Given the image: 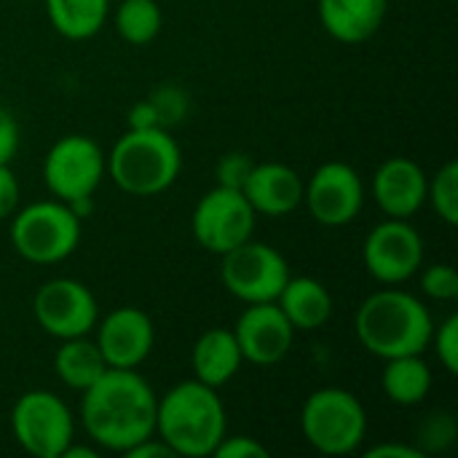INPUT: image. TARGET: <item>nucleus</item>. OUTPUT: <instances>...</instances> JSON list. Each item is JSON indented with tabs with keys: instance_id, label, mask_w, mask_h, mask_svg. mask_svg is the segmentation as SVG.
I'll return each instance as SVG.
<instances>
[{
	"instance_id": "1",
	"label": "nucleus",
	"mask_w": 458,
	"mask_h": 458,
	"mask_svg": "<svg viewBox=\"0 0 458 458\" xmlns=\"http://www.w3.org/2000/svg\"><path fill=\"white\" fill-rule=\"evenodd\" d=\"M81 394L83 429L99 448L126 454L156 435L158 397L137 370L107 368Z\"/></svg>"
},
{
	"instance_id": "2",
	"label": "nucleus",
	"mask_w": 458,
	"mask_h": 458,
	"mask_svg": "<svg viewBox=\"0 0 458 458\" xmlns=\"http://www.w3.org/2000/svg\"><path fill=\"white\" fill-rule=\"evenodd\" d=\"M357 341L378 360L424 354L432 346L435 322L429 309L394 284L368 295L354 317Z\"/></svg>"
},
{
	"instance_id": "3",
	"label": "nucleus",
	"mask_w": 458,
	"mask_h": 458,
	"mask_svg": "<svg viewBox=\"0 0 458 458\" xmlns=\"http://www.w3.org/2000/svg\"><path fill=\"white\" fill-rule=\"evenodd\" d=\"M225 405L217 389L191 378L172 386L156 408V435L174 456H212L228 435Z\"/></svg>"
},
{
	"instance_id": "4",
	"label": "nucleus",
	"mask_w": 458,
	"mask_h": 458,
	"mask_svg": "<svg viewBox=\"0 0 458 458\" xmlns=\"http://www.w3.org/2000/svg\"><path fill=\"white\" fill-rule=\"evenodd\" d=\"M107 158V174L129 196H158L174 185L182 169L177 140L164 126L129 129Z\"/></svg>"
},
{
	"instance_id": "5",
	"label": "nucleus",
	"mask_w": 458,
	"mask_h": 458,
	"mask_svg": "<svg viewBox=\"0 0 458 458\" xmlns=\"http://www.w3.org/2000/svg\"><path fill=\"white\" fill-rule=\"evenodd\" d=\"M301 432L317 454L349 456L365 443L368 413L349 389L325 386L303 403Z\"/></svg>"
},
{
	"instance_id": "6",
	"label": "nucleus",
	"mask_w": 458,
	"mask_h": 458,
	"mask_svg": "<svg viewBox=\"0 0 458 458\" xmlns=\"http://www.w3.org/2000/svg\"><path fill=\"white\" fill-rule=\"evenodd\" d=\"M78 242H81V217L59 199L35 201L13 212L11 244L24 260L35 266L62 263L78 250Z\"/></svg>"
},
{
	"instance_id": "7",
	"label": "nucleus",
	"mask_w": 458,
	"mask_h": 458,
	"mask_svg": "<svg viewBox=\"0 0 458 458\" xmlns=\"http://www.w3.org/2000/svg\"><path fill=\"white\" fill-rule=\"evenodd\" d=\"M105 174L107 158L102 148L86 134H67L56 140L43 161V182L51 196L64 204L91 199Z\"/></svg>"
},
{
	"instance_id": "8",
	"label": "nucleus",
	"mask_w": 458,
	"mask_h": 458,
	"mask_svg": "<svg viewBox=\"0 0 458 458\" xmlns=\"http://www.w3.org/2000/svg\"><path fill=\"white\" fill-rule=\"evenodd\" d=\"M11 429L21 451L35 458H62L75 435L70 408L46 389L27 392L16 400Z\"/></svg>"
},
{
	"instance_id": "9",
	"label": "nucleus",
	"mask_w": 458,
	"mask_h": 458,
	"mask_svg": "<svg viewBox=\"0 0 458 458\" xmlns=\"http://www.w3.org/2000/svg\"><path fill=\"white\" fill-rule=\"evenodd\" d=\"M223 287L242 303H268L276 301L290 279V266L284 255L263 242L247 239L231 252L220 255Z\"/></svg>"
},
{
	"instance_id": "10",
	"label": "nucleus",
	"mask_w": 458,
	"mask_h": 458,
	"mask_svg": "<svg viewBox=\"0 0 458 458\" xmlns=\"http://www.w3.org/2000/svg\"><path fill=\"white\" fill-rule=\"evenodd\" d=\"M255 209L244 199L239 188L217 185L204 193L193 209L191 228L193 239L212 255H225L233 247L252 239L255 231Z\"/></svg>"
},
{
	"instance_id": "11",
	"label": "nucleus",
	"mask_w": 458,
	"mask_h": 458,
	"mask_svg": "<svg viewBox=\"0 0 458 458\" xmlns=\"http://www.w3.org/2000/svg\"><path fill=\"white\" fill-rule=\"evenodd\" d=\"M365 271L381 284H403L413 279L424 266V239L408 223L389 217L378 223L362 244Z\"/></svg>"
},
{
	"instance_id": "12",
	"label": "nucleus",
	"mask_w": 458,
	"mask_h": 458,
	"mask_svg": "<svg viewBox=\"0 0 458 458\" xmlns=\"http://www.w3.org/2000/svg\"><path fill=\"white\" fill-rule=\"evenodd\" d=\"M35 322L59 341L89 335L97 327L99 306L94 293L78 279H51L40 284L32 301Z\"/></svg>"
},
{
	"instance_id": "13",
	"label": "nucleus",
	"mask_w": 458,
	"mask_h": 458,
	"mask_svg": "<svg viewBox=\"0 0 458 458\" xmlns=\"http://www.w3.org/2000/svg\"><path fill=\"white\" fill-rule=\"evenodd\" d=\"M303 204L319 225L344 228L365 204L362 177L344 161H327L317 166L309 182H303Z\"/></svg>"
},
{
	"instance_id": "14",
	"label": "nucleus",
	"mask_w": 458,
	"mask_h": 458,
	"mask_svg": "<svg viewBox=\"0 0 458 458\" xmlns=\"http://www.w3.org/2000/svg\"><path fill=\"white\" fill-rule=\"evenodd\" d=\"M233 335L244 362L266 368L282 362L290 354L295 341V327L276 306V301L247 303V309L236 319Z\"/></svg>"
},
{
	"instance_id": "15",
	"label": "nucleus",
	"mask_w": 458,
	"mask_h": 458,
	"mask_svg": "<svg viewBox=\"0 0 458 458\" xmlns=\"http://www.w3.org/2000/svg\"><path fill=\"white\" fill-rule=\"evenodd\" d=\"M156 330L150 317L137 306H121L110 311L97 327V346L107 368L137 370L153 352Z\"/></svg>"
},
{
	"instance_id": "16",
	"label": "nucleus",
	"mask_w": 458,
	"mask_h": 458,
	"mask_svg": "<svg viewBox=\"0 0 458 458\" xmlns=\"http://www.w3.org/2000/svg\"><path fill=\"white\" fill-rule=\"evenodd\" d=\"M427 182L424 169L405 158H386L373 174V199L386 217L411 220L427 204Z\"/></svg>"
},
{
	"instance_id": "17",
	"label": "nucleus",
	"mask_w": 458,
	"mask_h": 458,
	"mask_svg": "<svg viewBox=\"0 0 458 458\" xmlns=\"http://www.w3.org/2000/svg\"><path fill=\"white\" fill-rule=\"evenodd\" d=\"M242 193L255 215L284 217L303 204V180L293 166L279 161L252 164L242 182Z\"/></svg>"
},
{
	"instance_id": "18",
	"label": "nucleus",
	"mask_w": 458,
	"mask_h": 458,
	"mask_svg": "<svg viewBox=\"0 0 458 458\" xmlns=\"http://www.w3.org/2000/svg\"><path fill=\"white\" fill-rule=\"evenodd\" d=\"M389 0H317L319 21L330 38L338 43H365L370 40L384 19Z\"/></svg>"
},
{
	"instance_id": "19",
	"label": "nucleus",
	"mask_w": 458,
	"mask_h": 458,
	"mask_svg": "<svg viewBox=\"0 0 458 458\" xmlns=\"http://www.w3.org/2000/svg\"><path fill=\"white\" fill-rule=\"evenodd\" d=\"M242 362H244V357L239 352L236 335H233V330H225V327H212V330L201 333L191 352L193 378L212 389H220L228 381H233Z\"/></svg>"
},
{
	"instance_id": "20",
	"label": "nucleus",
	"mask_w": 458,
	"mask_h": 458,
	"mask_svg": "<svg viewBox=\"0 0 458 458\" xmlns=\"http://www.w3.org/2000/svg\"><path fill=\"white\" fill-rule=\"evenodd\" d=\"M276 306L284 311L295 333L319 330L333 317L330 290L319 279H311V276H290L282 293L276 295Z\"/></svg>"
},
{
	"instance_id": "21",
	"label": "nucleus",
	"mask_w": 458,
	"mask_h": 458,
	"mask_svg": "<svg viewBox=\"0 0 458 458\" xmlns=\"http://www.w3.org/2000/svg\"><path fill=\"white\" fill-rule=\"evenodd\" d=\"M54 370L64 386L83 392L107 370V362L97 341H89V335H81V338L62 341V346L54 354Z\"/></svg>"
},
{
	"instance_id": "22",
	"label": "nucleus",
	"mask_w": 458,
	"mask_h": 458,
	"mask_svg": "<svg viewBox=\"0 0 458 458\" xmlns=\"http://www.w3.org/2000/svg\"><path fill=\"white\" fill-rule=\"evenodd\" d=\"M381 386L394 405L411 408L424 403L432 389V370L424 362V354H405V357L386 360Z\"/></svg>"
},
{
	"instance_id": "23",
	"label": "nucleus",
	"mask_w": 458,
	"mask_h": 458,
	"mask_svg": "<svg viewBox=\"0 0 458 458\" xmlns=\"http://www.w3.org/2000/svg\"><path fill=\"white\" fill-rule=\"evenodd\" d=\"M110 0H46L51 27L67 40H89L107 21Z\"/></svg>"
},
{
	"instance_id": "24",
	"label": "nucleus",
	"mask_w": 458,
	"mask_h": 458,
	"mask_svg": "<svg viewBox=\"0 0 458 458\" xmlns=\"http://www.w3.org/2000/svg\"><path fill=\"white\" fill-rule=\"evenodd\" d=\"M164 16L156 0H121L115 11V30L131 46H145L161 32Z\"/></svg>"
},
{
	"instance_id": "25",
	"label": "nucleus",
	"mask_w": 458,
	"mask_h": 458,
	"mask_svg": "<svg viewBox=\"0 0 458 458\" xmlns=\"http://www.w3.org/2000/svg\"><path fill=\"white\" fill-rule=\"evenodd\" d=\"M427 201L445 225L458 223V164L445 161L427 182Z\"/></svg>"
},
{
	"instance_id": "26",
	"label": "nucleus",
	"mask_w": 458,
	"mask_h": 458,
	"mask_svg": "<svg viewBox=\"0 0 458 458\" xmlns=\"http://www.w3.org/2000/svg\"><path fill=\"white\" fill-rule=\"evenodd\" d=\"M421 290L432 301H456L458 298V274L448 263H435L421 271Z\"/></svg>"
},
{
	"instance_id": "27",
	"label": "nucleus",
	"mask_w": 458,
	"mask_h": 458,
	"mask_svg": "<svg viewBox=\"0 0 458 458\" xmlns=\"http://www.w3.org/2000/svg\"><path fill=\"white\" fill-rule=\"evenodd\" d=\"M432 344L437 349V360L445 368V373L456 376L458 373V317L451 314L435 333H432Z\"/></svg>"
},
{
	"instance_id": "28",
	"label": "nucleus",
	"mask_w": 458,
	"mask_h": 458,
	"mask_svg": "<svg viewBox=\"0 0 458 458\" xmlns=\"http://www.w3.org/2000/svg\"><path fill=\"white\" fill-rule=\"evenodd\" d=\"M212 456L217 458H268V448L263 443H258L255 437L247 435H236V437H223L220 445L215 448Z\"/></svg>"
},
{
	"instance_id": "29",
	"label": "nucleus",
	"mask_w": 458,
	"mask_h": 458,
	"mask_svg": "<svg viewBox=\"0 0 458 458\" xmlns=\"http://www.w3.org/2000/svg\"><path fill=\"white\" fill-rule=\"evenodd\" d=\"M250 169H252V164L247 161V156H239V153L225 156L217 164V180H220L217 185H228V188H239L242 191V182L250 174Z\"/></svg>"
},
{
	"instance_id": "30",
	"label": "nucleus",
	"mask_w": 458,
	"mask_h": 458,
	"mask_svg": "<svg viewBox=\"0 0 458 458\" xmlns=\"http://www.w3.org/2000/svg\"><path fill=\"white\" fill-rule=\"evenodd\" d=\"M16 150H19V123L5 107H0V166L11 164Z\"/></svg>"
},
{
	"instance_id": "31",
	"label": "nucleus",
	"mask_w": 458,
	"mask_h": 458,
	"mask_svg": "<svg viewBox=\"0 0 458 458\" xmlns=\"http://www.w3.org/2000/svg\"><path fill=\"white\" fill-rule=\"evenodd\" d=\"M19 209V180L8 164L0 166V220L11 217Z\"/></svg>"
},
{
	"instance_id": "32",
	"label": "nucleus",
	"mask_w": 458,
	"mask_h": 458,
	"mask_svg": "<svg viewBox=\"0 0 458 458\" xmlns=\"http://www.w3.org/2000/svg\"><path fill=\"white\" fill-rule=\"evenodd\" d=\"M123 456L129 458H172L174 456V451L158 437V435H150L148 440H142V443H137L134 448H129Z\"/></svg>"
},
{
	"instance_id": "33",
	"label": "nucleus",
	"mask_w": 458,
	"mask_h": 458,
	"mask_svg": "<svg viewBox=\"0 0 458 458\" xmlns=\"http://www.w3.org/2000/svg\"><path fill=\"white\" fill-rule=\"evenodd\" d=\"M365 458H424V451L405 443H378L365 451Z\"/></svg>"
},
{
	"instance_id": "34",
	"label": "nucleus",
	"mask_w": 458,
	"mask_h": 458,
	"mask_svg": "<svg viewBox=\"0 0 458 458\" xmlns=\"http://www.w3.org/2000/svg\"><path fill=\"white\" fill-rule=\"evenodd\" d=\"M150 126H161V118H158L153 99L137 102L129 113V129H150Z\"/></svg>"
},
{
	"instance_id": "35",
	"label": "nucleus",
	"mask_w": 458,
	"mask_h": 458,
	"mask_svg": "<svg viewBox=\"0 0 458 458\" xmlns=\"http://www.w3.org/2000/svg\"><path fill=\"white\" fill-rule=\"evenodd\" d=\"M62 458H97V451H94V448H83V445L70 443V445L64 448Z\"/></svg>"
}]
</instances>
